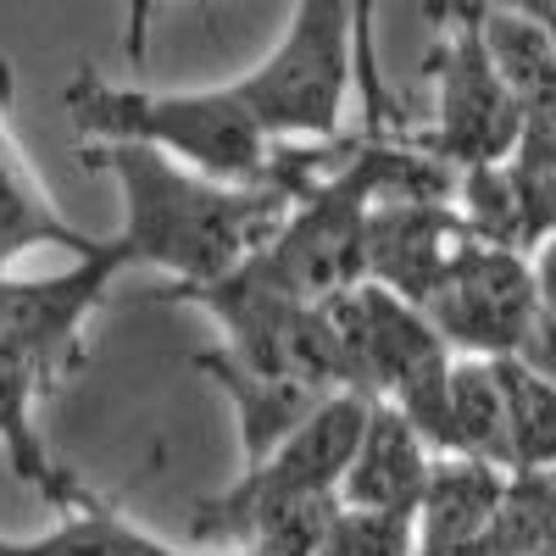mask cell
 <instances>
[{
  "mask_svg": "<svg viewBox=\"0 0 556 556\" xmlns=\"http://www.w3.org/2000/svg\"><path fill=\"white\" fill-rule=\"evenodd\" d=\"M356 12L362 7H340V0H306L290 12L273 51L240 78H228V96L251 112L273 146L340 139L356 84Z\"/></svg>",
  "mask_w": 556,
  "mask_h": 556,
  "instance_id": "3957f363",
  "label": "cell"
},
{
  "mask_svg": "<svg viewBox=\"0 0 556 556\" xmlns=\"http://www.w3.org/2000/svg\"><path fill=\"white\" fill-rule=\"evenodd\" d=\"M28 251H67L73 262H89L112 251V235H84L78 223H67L39 167L23 156L12 134V62L0 56V273H12V262Z\"/></svg>",
  "mask_w": 556,
  "mask_h": 556,
  "instance_id": "9c48e42d",
  "label": "cell"
},
{
  "mask_svg": "<svg viewBox=\"0 0 556 556\" xmlns=\"http://www.w3.org/2000/svg\"><path fill=\"white\" fill-rule=\"evenodd\" d=\"M506 424H513V479L556 473V384L529 362H495Z\"/></svg>",
  "mask_w": 556,
  "mask_h": 556,
  "instance_id": "2e32d148",
  "label": "cell"
},
{
  "mask_svg": "<svg viewBox=\"0 0 556 556\" xmlns=\"http://www.w3.org/2000/svg\"><path fill=\"white\" fill-rule=\"evenodd\" d=\"M128 267L112 240L106 256L73 262L62 273H0V356L28 362L45 395H56L89 356V317L101 312L112 278Z\"/></svg>",
  "mask_w": 556,
  "mask_h": 556,
  "instance_id": "5b68a950",
  "label": "cell"
},
{
  "mask_svg": "<svg viewBox=\"0 0 556 556\" xmlns=\"http://www.w3.org/2000/svg\"><path fill=\"white\" fill-rule=\"evenodd\" d=\"M434 451L417 434L406 417L384 401H374V417L362 429V445L345 468L340 484V506L356 513H395V518H417L424 513V495L434 484Z\"/></svg>",
  "mask_w": 556,
  "mask_h": 556,
  "instance_id": "30bf717a",
  "label": "cell"
},
{
  "mask_svg": "<svg viewBox=\"0 0 556 556\" xmlns=\"http://www.w3.org/2000/svg\"><path fill=\"white\" fill-rule=\"evenodd\" d=\"M529 273H534V301H540V323L556 329V235L529 256Z\"/></svg>",
  "mask_w": 556,
  "mask_h": 556,
  "instance_id": "d6986e66",
  "label": "cell"
},
{
  "mask_svg": "<svg viewBox=\"0 0 556 556\" xmlns=\"http://www.w3.org/2000/svg\"><path fill=\"white\" fill-rule=\"evenodd\" d=\"M445 456L479 462L513 479V424H506V395L495 362L456 356L451 395H445Z\"/></svg>",
  "mask_w": 556,
  "mask_h": 556,
  "instance_id": "5bb4252c",
  "label": "cell"
},
{
  "mask_svg": "<svg viewBox=\"0 0 556 556\" xmlns=\"http://www.w3.org/2000/svg\"><path fill=\"white\" fill-rule=\"evenodd\" d=\"M479 245L451 201H401L374 206L367 217V285H379L412 306L451 273V262Z\"/></svg>",
  "mask_w": 556,
  "mask_h": 556,
  "instance_id": "ba28073f",
  "label": "cell"
},
{
  "mask_svg": "<svg viewBox=\"0 0 556 556\" xmlns=\"http://www.w3.org/2000/svg\"><path fill=\"white\" fill-rule=\"evenodd\" d=\"M367 417H374V395H362V390L329 395L267 462L235 473V484L223 495H235V501H340V484L362 445Z\"/></svg>",
  "mask_w": 556,
  "mask_h": 556,
  "instance_id": "52a82bcc",
  "label": "cell"
},
{
  "mask_svg": "<svg viewBox=\"0 0 556 556\" xmlns=\"http://www.w3.org/2000/svg\"><path fill=\"white\" fill-rule=\"evenodd\" d=\"M190 367L223 390V401L235 406V434H240V473L267 462L278 445H285L306 417L329 401L323 390H306V384H290V379H273V374H256L240 356H228L217 340L190 351ZM340 395V390H334Z\"/></svg>",
  "mask_w": 556,
  "mask_h": 556,
  "instance_id": "8fae6325",
  "label": "cell"
},
{
  "mask_svg": "<svg viewBox=\"0 0 556 556\" xmlns=\"http://www.w3.org/2000/svg\"><path fill=\"white\" fill-rule=\"evenodd\" d=\"M317 556H417V518L395 513H356L340 506Z\"/></svg>",
  "mask_w": 556,
  "mask_h": 556,
  "instance_id": "ac0fdd59",
  "label": "cell"
},
{
  "mask_svg": "<svg viewBox=\"0 0 556 556\" xmlns=\"http://www.w3.org/2000/svg\"><path fill=\"white\" fill-rule=\"evenodd\" d=\"M39 401H45V384H39L34 367L17 362V356H0V451H7V468L28 490H39V501H51L56 518H67L73 506H84L96 490H89L67 462L45 445Z\"/></svg>",
  "mask_w": 556,
  "mask_h": 556,
  "instance_id": "4fadbf2b",
  "label": "cell"
},
{
  "mask_svg": "<svg viewBox=\"0 0 556 556\" xmlns=\"http://www.w3.org/2000/svg\"><path fill=\"white\" fill-rule=\"evenodd\" d=\"M429 28H434V45L424 56L429 112H412L406 139L434 162H445L451 173L501 167L529 128L490 67L479 7H429Z\"/></svg>",
  "mask_w": 556,
  "mask_h": 556,
  "instance_id": "277c9868",
  "label": "cell"
},
{
  "mask_svg": "<svg viewBox=\"0 0 556 556\" xmlns=\"http://www.w3.org/2000/svg\"><path fill=\"white\" fill-rule=\"evenodd\" d=\"M0 556H212V551L156 540L151 529L123 518L117 506L96 490L84 506H73L67 518H56L51 534H34V540L0 534Z\"/></svg>",
  "mask_w": 556,
  "mask_h": 556,
  "instance_id": "9a60e30c",
  "label": "cell"
},
{
  "mask_svg": "<svg viewBox=\"0 0 556 556\" xmlns=\"http://www.w3.org/2000/svg\"><path fill=\"white\" fill-rule=\"evenodd\" d=\"M417 312L434 323V334L456 356H473V362H518L540 334L529 256L495 251V245L462 251Z\"/></svg>",
  "mask_w": 556,
  "mask_h": 556,
  "instance_id": "8992f818",
  "label": "cell"
},
{
  "mask_svg": "<svg viewBox=\"0 0 556 556\" xmlns=\"http://www.w3.org/2000/svg\"><path fill=\"white\" fill-rule=\"evenodd\" d=\"M479 34L523 128L556 139V34L529 7H479Z\"/></svg>",
  "mask_w": 556,
  "mask_h": 556,
  "instance_id": "7c38bea8",
  "label": "cell"
},
{
  "mask_svg": "<svg viewBox=\"0 0 556 556\" xmlns=\"http://www.w3.org/2000/svg\"><path fill=\"white\" fill-rule=\"evenodd\" d=\"M62 106L78 128V146H139L173 156L223 184H262L278 146L251 123V112L212 89H123L96 67H78L62 89Z\"/></svg>",
  "mask_w": 556,
  "mask_h": 556,
  "instance_id": "7a4b0ae2",
  "label": "cell"
},
{
  "mask_svg": "<svg viewBox=\"0 0 556 556\" xmlns=\"http://www.w3.org/2000/svg\"><path fill=\"white\" fill-rule=\"evenodd\" d=\"M78 162L123 184L117 245L128 267H162L167 290H206L235 278L295 212L278 178L223 184L139 146H78Z\"/></svg>",
  "mask_w": 556,
  "mask_h": 556,
  "instance_id": "6da1fadb",
  "label": "cell"
},
{
  "mask_svg": "<svg viewBox=\"0 0 556 556\" xmlns=\"http://www.w3.org/2000/svg\"><path fill=\"white\" fill-rule=\"evenodd\" d=\"M501 167H506V184H513V195H518L523 245L534 256L556 235V139L551 134H523L518 151Z\"/></svg>",
  "mask_w": 556,
  "mask_h": 556,
  "instance_id": "e0dca14e",
  "label": "cell"
}]
</instances>
